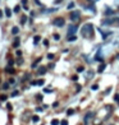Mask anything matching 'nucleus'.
I'll return each instance as SVG.
<instances>
[{
	"label": "nucleus",
	"mask_w": 119,
	"mask_h": 125,
	"mask_svg": "<svg viewBox=\"0 0 119 125\" xmlns=\"http://www.w3.org/2000/svg\"><path fill=\"white\" fill-rule=\"evenodd\" d=\"M96 1H99V0H88V3H91V4H95Z\"/></svg>",
	"instance_id": "nucleus-39"
},
{
	"label": "nucleus",
	"mask_w": 119,
	"mask_h": 125,
	"mask_svg": "<svg viewBox=\"0 0 119 125\" xmlns=\"http://www.w3.org/2000/svg\"><path fill=\"white\" fill-rule=\"evenodd\" d=\"M5 16L8 17V18H10V17H12V10L6 8V9H5Z\"/></svg>",
	"instance_id": "nucleus-15"
},
{
	"label": "nucleus",
	"mask_w": 119,
	"mask_h": 125,
	"mask_svg": "<svg viewBox=\"0 0 119 125\" xmlns=\"http://www.w3.org/2000/svg\"><path fill=\"white\" fill-rule=\"evenodd\" d=\"M60 125H68V121H67V120H63L62 123H60Z\"/></svg>",
	"instance_id": "nucleus-36"
},
{
	"label": "nucleus",
	"mask_w": 119,
	"mask_h": 125,
	"mask_svg": "<svg viewBox=\"0 0 119 125\" xmlns=\"http://www.w3.org/2000/svg\"><path fill=\"white\" fill-rule=\"evenodd\" d=\"M51 92L53 91H51L50 88H44V93H51Z\"/></svg>",
	"instance_id": "nucleus-22"
},
{
	"label": "nucleus",
	"mask_w": 119,
	"mask_h": 125,
	"mask_svg": "<svg viewBox=\"0 0 119 125\" xmlns=\"http://www.w3.org/2000/svg\"><path fill=\"white\" fill-rule=\"evenodd\" d=\"M18 32H19V28H18V27H13L12 28V33L13 35H18Z\"/></svg>",
	"instance_id": "nucleus-16"
},
{
	"label": "nucleus",
	"mask_w": 119,
	"mask_h": 125,
	"mask_svg": "<svg viewBox=\"0 0 119 125\" xmlns=\"http://www.w3.org/2000/svg\"><path fill=\"white\" fill-rule=\"evenodd\" d=\"M67 114H68V115H73V114H74V110H73V109H69L68 111H67Z\"/></svg>",
	"instance_id": "nucleus-26"
},
{
	"label": "nucleus",
	"mask_w": 119,
	"mask_h": 125,
	"mask_svg": "<svg viewBox=\"0 0 119 125\" xmlns=\"http://www.w3.org/2000/svg\"><path fill=\"white\" fill-rule=\"evenodd\" d=\"M13 64H14V61H13V60H9V64H8V65H9V67H12V65H13Z\"/></svg>",
	"instance_id": "nucleus-44"
},
{
	"label": "nucleus",
	"mask_w": 119,
	"mask_h": 125,
	"mask_svg": "<svg viewBox=\"0 0 119 125\" xmlns=\"http://www.w3.org/2000/svg\"><path fill=\"white\" fill-rule=\"evenodd\" d=\"M18 94H19V92H18V91L12 92V97H16V96H18Z\"/></svg>",
	"instance_id": "nucleus-28"
},
{
	"label": "nucleus",
	"mask_w": 119,
	"mask_h": 125,
	"mask_svg": "<svg viewBox=\"0 0 119 125\" xmlns=\"http://www.w3.org/2000/svg\"><path fill=\"white\" fill-rule=\"evenodd\" d=\"M114 100L117 101V102H119V94H118V93H117V94H115V96H114Z\"/></svg>",
	"instance_id": "nucleus-34"
},
{
	"label": "nucleus",
	"mask_w": 119,
	"mask_h": 125,
	"mask_svg": "<svg viewBox=\"0 0 119 125\" xmlns=\"http://www.w3.org/2000/svg\"><path fill=\"white\" fill-rule=\"evenodd\" d=\"M67 40H68L69 42H73V41H76L77 40V36L74 35V36H69V37H67Z\"/></svg>",
	"instance_id": "nucleus-14"
},
{
	"label": "nucleus",
	"mask_w": 119,
	"mask_h": 125,
	"mask_svg": "<svg viewBox=\"0 0 119 125\" xmlns=\"http://www.w3.org/2000/svg\"><path fill=\"white\" fill-rule=\"evenodd\" d=\"M1 17H3V12L0 10V18H1Z\"/></svg>",
	"instance_id": "nucleus-48"
},
{
	"label": "nucleus",
	"mask_w": 119,
	"mask_h": 125,
	"mask_svg": "<svg viewBox=\"0 0 119 125\" xmlns=\"http://www.w3.org/2000/svg\"><path fill=\"white\" fill-rule=\"evenodd\" d=\"M77 72H78V73H82V72H83V67H78Z\"/></svg>",
	"instance_id": "nucleus-32"
},
{
	"label": "nucleus",
	"mask_w": 119,
	"mask_h": 125,
	"mask_svg": "<svg viewBox=\"0 0 119 125\" xmlns=\"http://www.w3.org/2000/svg\"><path fill=\"white\" fill-rule=\"evenodd\" d=\"M6 98H8L6 96H0V101H6Z\"/></svg>",
	"instance_id": "nucleus-33"
},
{
	"label": "nucleus",
	"mask_w": 119,
	"mask_h": 125,
	"mask_svg": "<svg viewBox=\"0 0 119 125\" xmlns=\"http://www.w3.org/2000/svg\"><path fill=\"white\" fill-rule=\"evenodd\" d=\"M21 3H22V5H27V0H21Z\"/></svg>",
	"instance_id": "nucleus-35"
},
{
	"label": "nucleus",
	"mask_w": 119,
	"mask_h": 125,
	"mask_svg": "<svg viewBox=\"0 0 119 125\" xmlns=\"http://www.w3.org/2000/svg\"><path fill=\"white\" fill-rule=\"evenodd\" d=\"M59 38H60V36H59L58 33H57V35H54V40H59Z\"/></svg>",
	"instance_id": "nucleus-38"
},
{
	"label": "nucleus",
	"mask_w": 119,
	"mask_h": 125,
	"mask_svg": "<svg viewBox=\"0 0 119 125\" xmlns=\"http://www.w3.org/2000/svg\"><path fill=\"white\" fill-rule=\"evenodd\" d=\"M42 43H44V46H45V47H47V46H49V41H47V40H44V41H42Z\"/></svg>",
	"instance_id": "nucleus-29"
},
{
	"label": "nucleus",
	"mask_w": 119,
	"mask_h": 125,
	"mask_svg": "<svg viewBox=\"0 0 119 125\" xmlns=\"http://www.w3.org/2000/svg\"><path fill=\"white\" fill-rule=\"evenodd\" d=\"M73 6H74V3H73V1H72V3H69V4H68V9H72Z\"/></svg>",
	"instance_id": "nucleus-31"
},
{
	"label": "nucleus",
	"mask_w": 119,
	"mask_h": 125,
	"mask_svg": "<svg viewBox=\"0 0 119 125\" xmlns=\"http://www.w3.org/2000/svg\"><path fill=\"white\" fill-rule=\"evenodd\" d=\"M72 79L74 80V82H77V80H78V77H77V75H73V77H72Z\"/></svg>",
	"instance_id": "nucleus-37"
},
{
	"label": "nucleus",
	"mask_w": 119,
	"mask_h": 125,
	"mask_svg": "<svg viewBox=\"0 0 119 125\" xmlns=\"http://www.w3.org/2000/svg\"><path fill=\"white\" fill-rule=\"evenodd\" d=\"M32 121H33V123H39V121H40V117L37 116V115L32 116Z\"/></svg>",
	"instance_id": "nucleus-18"
},
{
	"label": "nucleus",
	"mask_w": 119,
	"mask_h": 125,
	"mask_svg": "<svg viewBox=\"0 0 119 125\" xmlns=\"http://www.w3.org/2000/svg\"><path fill=\"white\" fill-rule=\"evenodd\" d=\"M105 69H106V62H101V64L99 65V68H97V73H102Z\"/></svg>",
	"instance_id": "nucleus-8"
},
{
	"label": "nucleus",
	"mask_w": 119,
	"mask_h": 125,
	"mask_svg": "<svg viewBox=\"0 0 119 125\" xmlns=\"http://www.w3.org/2000/svg\"><path fill=\"white\" fill-rule=\"evenodd\" d=\"M46 70H47V69H46L45 67H40V68H39V74H40V75H44V74L46 73Z\"/></svg>",
	"instance_id": "nucleus-9"
},
{
	"label": "nucleus",
	"mask_w": 119,
	"mask_h": 125,
	"mask_svg": "<svg viewBox=\"0 0 119 125\" xmlns=\"http://www.w3.org/2000/svg\"><path fill=\"white\" fill-rule=\"evenodd\" d=\"M40 60H41V59H37V60H36L35 62H33V64L31 65V67H32L33 69H35V68H37V65H39V61H40Z\"/></svg>",
	"instance_id": "nucleus-19"
},
{
	"label": "nucleus",
	"mask_w": 119,
	"mask_h": 125,
	"mask_svg": "<svg viewBox=\"0 0 119 125\" xmlns=\"http://www.w3.org/2000/svg\"><path fill=\"white\" fill-rule=\"evenodd\" d=\"M44 83H45V80H44V79L37 80V86H44Z\"/></svg>",
	"instance_id": "nucleus-21"
},
{
	"label": "nucleus",
	"mask_w": 119,
	"mask_h": 125,
	"mask_svg": "<svg viewBox=\"0 0 119 125\" xmlns=\"http://www.w3.org/2000/svg\"><path fill=\"white\" fill-rule=\"evenodd\" d=\"M59 124H60V123H59V120H57V119L51 121V125H59Z\"/></svg>",
	"instance_id": "nucleus-23"
},
{
	"label": "nucleus",
	"mask_w": 119,
	"mask_h": 125,
	"mask_svg": "<svg viewBox=\"0 0 119 125\" xmlns=\"http://www.w3.org/2000/svg\"><path fill=\"white\" fill-rule=\"evenodd\" d=\"M91 89H92V91H97V89H99V86H97V84H94V86L91 87Z\"/></svg>",
	"instance_id": "nucleus-25"
},
{
	"label": "nucleus",
	"mask_w": 119,
	"mask_h": 125,
	"mask_svg": "<svg viewBox=\"0 0 119 125\" xmlns=\"http://www.w3.org/2000/svg\"><path fill=\"white\" fill-rule=\"evenodd\" d=\"M95 116V112H88L86 116H85V119H83V121H85V125H87L88 124V120L90 119H92V117Z\"/></svg>",
	"instance_id": "nucleus-6"
},
{
	"label": "nucleus",
	"mask_w": 119,
	"mask_h": 125,
	"mask_svg": "<svg viewBox=\"0 0 119 125\" xmlns=\"http://www.w3.org/2000/svg\"><path fill=\"white\" fill-rule=\"evenodd\" d=\"M78 31V27L77 24H70L68 27V32H67V37H69V36H74L76 35V32Z\"/></svg>",
	"instance_id": "nucleus-4"
},
{
	"label": "nucleus",
	"mask_w": 119,
	"mask_h": 125,
	"mask_svg": "<svg viewBox=\"0 0 119 125\" xmlns=\"http://www.w3.org/2000/svg\"><path fill=\"white\" fill-rule=\"evenodd\" d=\"M102 26H119V18H106L102 21Z\"/></svg>",
	"instance_id": "nucleus-2"
},
{
	"label": "nucleus",
	"mask_w": 119,
	"mask_h": 125,
	"mask_svg": "<svg viewBox=\"0 0 119 125\" xmlns=\"http://www.w3.org/2000/svg\"><path fill=\"white\" fill-rule=\"evenodd\" d=\"M47 59H49V60L54 59V54H47Z\"/></svg>",
	"instance_id": "nucleus-30"
},
{
	"label": "nucleus",
	"mask_w": 119,
	"mask_h": 125,
	"mask_svg": "<svg viewBox=\"0 0 119 125\" xmlns=\"http://www.w3.org/2000/svg\"><path fill=\"white\" fill-rule=\"evenodd\" d=\"M58 106H59V102H54L53 104V107H58Z\"/></svg>",
	"instance_id": "nucleus-41"
},
{
	"label": "nucleus",
	"mask_w": 119,
	"mask_h": 125,
	"mask_svg": "<svg viewBox=\"0 0 119 125\" xmlns=\"http://www.w3.org/2000/svg\"><path fill=\"white\" fill-rule=\"evenodd\" d=\"M9 83H10V84H14L16 82H14V79H9Z\"/></svg>",
	"instance_id": "nucleus-45"
},
{
	"label": "nucleus",
	"mask_w": 119,
	"mask_h": 125,
	"mask_svg": "<svg viewBox=\"0 0 119 125\" xmlns=\"http://www.w3.org/2000/svg\"><path fill=\"white\" fill-rule=\"evenodd\" d=\"M17 55H18V56H21V55H22V51H21V50H17Z\"/></svg>",
	"instance_id": "nucleus-43"
},
{
	"label": "nucleus",
	"mask_w": 119,
	"mask_h": 125,
	"mask_svg": "<svg viewBox=\"0 0 119 125\" xmlns=\"http://www.w3.org/2000/svg\"><path fill=\"white\" fill-rule=\"evenodd\" d=\"M113 14H114V12H113L110 8H106V9H105V16L110 17V16H113Z\"/></svg>",
	"instance_id": "nucleus-12"
},
{
	"label": "nucleus",
	"mask_w": 119,
	"mask_h": 125,
	"mask_svg": "<svg viewBox=\"0 0 119 125\" xmlns=\"http://www.w3.org/2000/svg\"><path fill=\"white\" fill-rule=\"evenodd\" d=\"M53 24L55 26V27H63V26L65 24V21H64V18L59 17V18H55V19L53 21Z\"/></svg>",
	"instance_id": "nucleus-5"
},
{
	"label": "nucleus",
	"mask_w": 119,
	"mask_h": 125,
	"mask_svg": "<svg viewBox=\"0 0 119 125\" xmlns=\"http://www.w3.org/2000/svg\"><path fill=\"white\" fill-rule=\"evenodd\" d=\"M31 86H37V82H36V80H32V82H31Z\"/></svg>",
	"instance_id": "nucleus-40"
},
{
	"label": "nucleus",
	"mask_w": 119,
	"mask_h": 125,
	"mask_svg": "<svg viewBox=\"0 0 119 125\" xmlns=\"http://www.w3.org/2000/svg\"><path fill=\"white\" fill-rule=\"evenodd\" d=\"M81 33H82L83 37H91L92 33H94V26L91 23H86L82 26V29H81Z\"/></svg>",
	"instance_id": "nucleus-1"
},
{
	"label": "nucleus",
	"mask_w": 119,
	"mask_h": 125,
	"mask_svg": "<svg viewBox=\"0 0 119 125\" xmlns=\"http://www.w3.org/2000/svg\"><path fill=\"white\" fill-rule=\"evenodd\" d=\"M85 9H86V10H91L92 13H95V12H96V8L91 4V3H90V4H86V5H85Z\"/></svg>",
	"instance_id": "nucleus-7"
},
{
	"label": "nucleus",
	"mask_w": 119,
	"mask_h": 125,
	"mask_svg": "<svg viewBox=\"0 0 119 125\" xmlns=\"http://www.w3.org/2000/svg\"><path fill=\"white\" fill-rule=\"evenodd\" d=\"M40 41H41V36L36 35L35 37H33V43H35V45H37V43H39Z\"/></svg>",
	"instance_id": "nucleus-10"
},
{
	"label": "nucleus",
	"mask_w": 119,
	"mask_h": 125,
	"mask_svg": "<svg viewBox=\"0 0 119 125\" xmlns=\"http://www.w3.org/2000/svg\"><path fill=\"white\" fill-rule=\"evenodd\" d=\"M26 22H27V17H26V16H23V17L21 18V24H24Z\"/></svg>",
	"instance_id": "nucleus-20"
},
{
	"label": "nucleus",
	"mask_w": 119,
	"mask_h": 125,
	"mask_svg": "<svg viewBox=\"0 0 119 125\" xmlns=\"http://www.w3.org/2000/svg\"><path fill=\"white\" fill-rule=\"evenodd\" d=\"M100 32H101V31H100ZM110 35H111V32H109V31H108L106 33H105V32H101V36H102V38H104V40H105L106 37H109Z\"/></svg>",
	"instance_id": "nucleus-13"
},
{
	"label": "nucleus",
	"mask_w": 119,
	"mask_h": 125,
	"mask_svg": "<svg viewBox=\"0 0 119 125\" xmlns=\"http://www.w3.org/2000/svg\"><path fill=\"white\" fill-rule=\"evenodd\" d=\"M35 1H36V4H37V5H41V3H40L39 0H35Z\"/></svg>",
	"instance_id": "nucleus-47"
},
{
	"label": "nucleus",
	"mask_w": 119,
	"mask_h": 125,
	"mask_svg": "<svg viewBox=\"0 0 119 125\" xmlns=\"http://www.w3.org/2000/svg\"><path fill=\"white\" fill-rule=\"evenodd\" d=\"M5 72H8L9 74H14V73H16V70H14V69H13L12 67H9V65L5 68Z\"/></svg>",
	"instance_id": "nucleus-11"
},
{
	"label": "nucleus",
	"mask_w": 119,
	"mask_h": 125,
	"mask_svg": "<svg viewBox=\"0 0 119 125\" xmlns=\"http://www.w3.org/2000/svg\"><path fill=\"white\" fill-rule=\"evenodd\" d=\"M60 3H62V0H55L54 4H60Z\"/></svg>",
	"instance_id": "nucleus-42"
},
{
	"label": "nucleus",
	"mask_w": 119,
	"mask_h": 125,
	"mask_svg": "<svg viewBox=\"0 0 119 125\" xmlns=\"http://www.w3.org/2000/svg\"><path fill=\"white\" fill-rule=\"evenodd\" d=\"M69 17H70V21L72 22H76L81 18V12L79 10H72L70 14H69Z\"/></svg>",
	"instance_id": "nucleus-3"
},
{
	"label": "nucleus",
	"mask_w": 119,
	"mask_h": 125,
	"mask_svg": "<svg viewBox=\"0 0 119 125\" xmlns=\"http://www.w3.org/2000/svg\"><path fill=\"white\" fill-rule=\"evenodd\" d=\"M36 111H39V112H41V111H42V109H41V107H37V109H36Z\"/></svg>",
	"instance_id": "nucleus-46"
},
{
	"label": "nucleus",
	"mask_w": 119,
	"mask_h": 125,
	"mask_svg": "<svg viewBox=\"0 0 119 125\" xmlns=\"http://www.w3.org/2000/svg\"><path fill=\"white\" fill-rule=\"evenodd\" d=\"M13 47L14 49H18V47H19V40H16V41L13 42Z\"/></svg>",
	"instance_id": "nucleus-17"
},
{
	"label": "nucleus",
	"mask_w": 119,
	"mask_h": 125,
	"mask_svg": "<svg viewBox=\"0 0 119 125\" xmlns=\"http://www.w3.org/2000/svg\"><path fill=\"white\" fill-rule=\"evenodd\" d=\"M21 10V6L19 5H17V6H14V13H18Z\"/></svg>",
	"instance_id": "nucleus-24"
},
{
	"label": "nucleus",
	"mask_w": 119,
	"mask_h": 125,
	"mask_svg": "<svg viewBox=\"0 0 119 125\" xmlns=\"http://www.w3.org/2000/svg\"><path fill=\"white\" fill-rule=\"evenodd\" d=\"M9 84H10V83H5V84H3V89H8V88H9Z\"/></svg>",
	"instance_id": "nucleus-27"
}]
</instances>
